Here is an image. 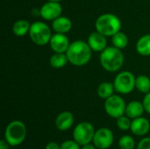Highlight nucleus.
<instances>
[{"mask_svg":"<svg viewBox=\"0 0 150 149\" xmlns=\"http://www.w3.org/2000/svg\"><path fill=\"white\" fill-rule=\"evenodd\" d=\"M66 54L70 64L76 67H82L91 61L92 50L88 42L77 40L70 43Z\"/></svg>","mask_w":150,"mask_h":149,"instance_id":"obj_1","label":"nucleus"},{"mask_svg":"<svg viewBox=\"0 0 150 149\" xmlns=\"http://www.w3.org/2000/svg\"><path fill=\"white\" fill-rule=\"evenodd\" d=\"M100 64L108 72H116L124 64V54L121 49L115 47H107L101 52L99 57Z\"/></svg>","mask_w":150,"mask_h":149,"instance_id":"obj_2","label":"nucleus"},{"mask_svg":"<svg viewBox=\"0 0 150 149\" xmlns=\"http://www.w3.org/2000/svg\"><path fill=\"white\" fill-rule=\"evenodd\" d=\"M97 32L106 37H112L121 29V21L118 16L112 13H104L100 15L95 22Z\"/></svg>","mask_w":150,"mask_h":149,"instance_id":"obj_3","label":"nucleus"},{"mask_svg":"<svg viewBox=\"0 0 150 149\" xmlns=\"http://www.w3.org/2000/svg\"><path fill=\"white\" fill-rule=\"evenodd\" d=\"M27 134L25 125L20 120H13L10 122L4 131V140L11 147H18L21 145Z\"/></svg>","mask_w":150,"mask_h":149,"instance_id":"obj_4","label":"nucleus"},{"mask_svg":"<svg viewBox=\"0 0 150 149\" xmlns=\"http://www.w3.org/2000/svg\"><path fill=\"white\" fill-rule=\"evenodd\" d=\"M28 34L31 40L38 46H46L49 44L53 35L49 25L41 21H36L31 24Z\"/></svg>","mask_w":150,"mask_h":149,"instance_id":"obj_5","label":"nucleus"},{"mask_svg":"<svg viewBox=\"0 0 150 149\" xmlns=\"http://www.w3.org/2000/svg\"><path fill=\"white\" fill-rule=\"evenodd\" d=\"M95 132L96 130L91 123L87 121L80 122L74 128L73 139L80 146H83L92 142Z\"/></svg>","mask_w":150,"mask_h":149,"instance_id":"obj_6","label":"nucleus"},{"mask_svg":"<svg viewBox=\"0 0 150 149\" xmlns=\"http://www.w3.org/2000/svg\"><path fill=\"white\" fill-rule=\"evenodd\" d=\"M136 77L130 71H122L119 73L113 82L115 91L120 94H129L135 89Z\"/></svg>","mask_w":150,"mask_h":149,"instance_id":"obj_7","label":"nucleus"},{"mask_svg":"<svg viewBox=\"0 0 150 149\" xmlns=\"http://www.w3.org/2000/svg\"><path fill=\"white\" fill-rule=\"evenodd\" d=\"M126 102L125 100L119 95L113 94L112 97L105 99V111L108 116L113 119H118L126 112Z\"/></svg>","mask_w":150,"mask_h":149,"instance_id":"obj_8","label":"nucleus"},{"mask_svg":"<svg viewBox=\"0 0 150 149\" xmlns=\"http://www.w3.org/2000/svg\"><path fill=\"white\" fill-rule=\"evenodd\" d=\"M114 141V135L111 129L101 127L96 130L93 138V144L98 149H108L112 147Z\"/></svg>","mask_w":150,"mask_h":149,"instance_id":"obj_9","label":"nucleus"},{"mask_svg":"<svg viewBox=\"0 0 150 149\" xmlns=\"http://www.w3.org/2000/svg\"><path fill=\"white\" fill-rule=\"evenodd\" d=\"M62 7L60 2L47 1L40 8V16L47 21H53L62 16Z\"/></svg>","mask_w":150,"mask_h":149,"instance_id":"obj_10","label":"nucleus"},{"mask_svg":"<svg viewBox=\"0 0 150 149\" xmlns=\"http://www.w3.org/2000/svg\"><path fill=\"white\" fill-rule=\"evenodd\" d=\"M70 42L69 38L64 33H57L52 35L49 41V46L54 53H66Z\"/></svg>","mask_w":150,"mask_h":149,"instance_id":"obj_11","label":"nucleus"},{"mask_svg":"<svg viewBox=\"0 0 150 149\" xmlns=\"http://www.w3.org/2000/svg\"><path fill=\"white\" fill-rule=\"evenodd\" d=\"M89 46L91 47V50L94 52H102L107 47V40L106 36L104 34L98 32H91L87 40Z\"/></svg>","mask_w":150,"mask_h":149,"instance_id":"obj_12","label":"nucleus"},{"mask_svg":"<svg viewBox=\"0 0 150 149\" xmlns=\"http://www.w3.org/2000/svg\"><path fill=\"white\" fill-rule=\"evenodd\" d=\"M150 130V122L148 119L140 117L132 120L130 131L135 136H145Z\"/></svg>","mask_w":150,"mask_h":149,"instance_id":"obj_13","label":"nucleus"},{"mask_svg":"<svg viewBox=\"0 0 150 149\" xmlns=\"http://www.w3.org/2000/svg\"><path fill=\"white\" fill-rule=\"evenodd\" d=\"M74 115L69 111L61 112L55 119V126L59 131L65 132L70 129L74 124Z\"/></svg>","mask_w":150,"mask_h":149,"instance_id":"obj_14","label":"nucleus"},{"mask_svg":"<svg viewBox=\"0 0 150 149\" xmlns=\"http://www.w3.org/2000/svg\"><path fill=\"white\" fill-rule=\"evenodd\" d=\"M71 28L72 22L65 16H60L52 21V29L54 31V32L66 34L71 30Z\"/></svg>","mask_w":150,"mask_h":149,"instance_id":"obj_15","label":"nucleus"},{"mask_svg":"<svg viewBox=\"0 0 150 149\" xmlns=\"http://www.w3.org/2000/svg\"><path fill=\"white\" fill-rule=\"evenodd\" d=\"M145 112L142 102L140 101H131L127 105L125 115H127L131 119H134L142 116Z\"/></svg>","mask_w":150,"mask_h":149,"instance_id":"obj_16","label":"nucleus"},{"mask_svg":"<svg viewBox=\"0 0 150 149\" xmlns=\"http://www.w3.org/2000/svg\"><path fill=\"white\" fill-rule=\"evenodd\" d=\"M136 51L142 56L150 55V33L142 36L136 43Z\"/></svg>","mask_w":150,"mask_h":149,"instance_id":"obj_17","label":"nucleus"},{"mask_svg":"<svg viewBox=\"0 0 150 149\" xmlns=\"http://www.w3.org/2000/svg\"><path fill=\"white\" fill-rule=\"evenodd\" d=\"M31 24L25 19H18L12 25V32L18 37H23L29 33Z\"/></svg>","mask_w":150,"mask_h":149,"instance_id":"obj_18","label":"nucleus"},{"mask_svg":"<svg viewBox=\"0 0 150 149\" xmlns=\"http://www.w3.org/2000/svg\"><path fill=\"white\" fill-rule=\"evenodd\" d=\"M114 91H115V88L113 83L110 82H104L98 85L97 93L100 98L105 100L108 97H112L114 94Z\"/></svg>","mask_w":150,"mask_h":149,"instance_id":"obj_19","label":"nucleus"},{"mask_svg":"<svg viewBox=\"0 0 150 149\" xmlns=\"http://www.w3.org/2000/svg\"><path fill=\"white\" fill-rule=\"evenodd\" d=\"M69 59L66 53H54L49 59V64L54 68H62L67 65Z\"/></svg>","mask_w":150,"mask_h":149,"instance_id":"obj_20","label":"nucleus"},{"mask_svg":"<svg viewBox=\"0 0 150 149\" xmlns=\"http://www.w3.org/2000/svg\"><path fill=\"white\" fill-rule=\"evenodd\" d=\"M135 89L138 91L147 94L150 91V78L145 75H141L136 77L135 80Z\"/></svg>","mask_w":150,"mask_h":149,"instance_id":"obj_21","label":"nucleus"},{"mask_svg":"<svg viewBox=\"0 0 150 149\" xmlns=\"http://www.w3.org/2000/svg\"><path fill=\"white\" fill-rule=\"evenodd\" d=\"M112 42L113 47L119 49H124L128 45V38L125 32L120 31L112 36Z\"/></svg>","mask_w":150,"mask_h":149,"instance_id":"obj_22","label":"nucleus"},{"mask_svg":"<svg viewBox=\"0 0 150 149\" xmlns=\"http://www.w3.org/2000/svg\"><path fill=\"white\" fill-rule=\"evenodd\" d=\"M135 141L131 135H123L119 141V148L120 149H134Z\"/></svg>","mask_w":150,"mask_h":149,"instance_id":"obj_23","label":"nucleus"},{"mask_svg":"<svg viewBox=\"0 0 150 149\" xmlns=\"http://www.w3.org/2000/svg\"><path fill=\"white\" fill-rule=\"evenodd\" d=\"M131 124H132V120L127 115H123V116L118 118L116 120V125H117L118 128L122 130V131L130 130Z\"/></svg>","mask_w":150,"mask_h":149,"instance_id":"obj_24","label":"nucleus"},{"mask_svg":"<svg viewBox=\"0 0 150 149\" xmlns=\"http://www.w3.org/2000/svg\"><path fill=\"white\" fill-rule=\"evenodd\" d=\"M61 149H81L80 145L73 139L63 141L61 144Z\"/></svg>","mask_w":150,"mask_h":149,"instance_id":"obj_25","label":"nucleus"},{"mask_svg":"<svg viewBox=\"0 0 150 149\" xmlns=\"http://www.w3.org/2000/svg\"><path fill=\"white\" fill-rule=\"evenodd\" d=\"M137 149H150V137L142 138L137 145Z\"/></svg>","mask_w":150,"mask_h":149,"instance_id":"obj_26","label":"nucleus"},{"mask_svg":"<svg viewBox=\"0 0 150 149\" xmlns=\"http://www.w3.org/2000/svg\"><path fill=\"white\" fill-rule=\"evenodd\" d=\"M142 104H143L145 112L150 114V91L145 95L143 101H142Z\"/></svg>","mask_w":150,"mask_h":149,"instance_id":"obj_27","label":"nucleus"},{"mask_svg":"<svg viewBox=\"0 0 150 149\" xmlns=\"http://www.w3.org/2000/svg\"><path fill=\"white\" fill-rule=\"evenodd\" d=\"M45 149H61V145L58 144L57 142L51 141V142H48V143L46 145Z\"/></svg>","mask_w":150,"mask_h":149,"instance_id":"obj_28","label":"nucleus"},{"mask_svg":"<svg viewBox=\"0 0 150 149\" xmlns=\"http://www.w3.org/2000/svg\"><path fill=\"white\" fill-rule=\"evenodd\" d=\"M10 147V144L5 140H2L0 141V149H9Z\"/></svg>","mask_w":150,"mask_h":149,"instance_id":"obj_29","label":"nucleus"},{"mask_svg":"<svg viewBox=\"0 0 150 149\" xmlns=\"http://www.w3.org/2000/svg\"><path fill=\"white\" fill-rule=\"evenodd\" d=\"M81 149H97V147L94 144L89 143V144H86V145L82 146Z\"/></svg>","mask_w":150,"mask_h":149,"instance_id":"obj_30","label":"nucleus"},{"mask_svg":"<svg viewBox=\"0 0 150 149\" xmlns=\"http://www.w3.org/2000/svg\"><path fill=\"white\" fill-rule=\"evenodd\" d=\"M47 1H54V2H61L62 0H47Z\"/></svg>","mask_w":150,"mask_h":149,"instance_id":"obj_31","label":"nucleus"}]
</instances>
